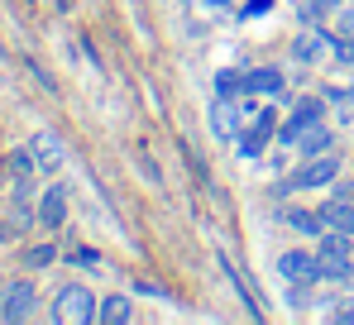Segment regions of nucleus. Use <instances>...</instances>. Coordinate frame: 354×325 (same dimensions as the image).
I'll return each instance as SVG.
<instances>
[{"mask_svg":"<svg viewBox=\"0 0 354 325\" xmlns=\"http://www.w3.org/2000/svg\"><path fill=\"white\" fill-rule=\"evenodd\" d=\"M283 91V72L278 67H254L244 72V96H278Z\"/></svg>","mask_w":354,"mask_h":325,"instance_id":"12","label":"nucleus"},{"mask_svg":"<svg viewBox=\"0 0 354 325\" xmlns=\"http://www.w3.org/2000/svg\"><path fill=\"white\" fill-rule=\"evenodd\" d=\"M283 220H288V230H297V234H306V239H316L326 225H321V211H306V206H288L283 211Z\"/></svg>","mask_w":354,"mask_h":325,"instance_id":"16","label":"nucleus"},{"mask_svg":"<svg viewBox=\"0 0 354 325\" xmlns=\"http://www.w3.org/2000/svg\"><path fill=\"white\" fill-rule=\"evenodd\" d=\"M39 306V287L29 277H15L0 287V321H29Z\"/></svg>","mask_w":354,"mask_h":325,"instance_id":"4","label":"nucleus"},{"mask_svg":"<svg viewBox=\"0 0 354 325\" xmlns=\"http://www.w3.org/2000/svg\"><path fill=\"white\" fill-rule=\"evenodd\" d=\"M321 115H326V96H306V101H297L292 120H288V124L278 129V139H283V144L292 149V144L301 139V134H306V129H311V124H321Z\"/></svg>","mask_w":354,"mask_h":325,"instance_id":"5","label":"nucleus"},{"mask_svg":"<svg viewBox=\"0 0 354 325\" xmlns=\"http://www.w3.org/2000/svg\"><path fill=\"white\" fill-rule=\"evenodd\" d=\"M335 57L345 72H354V39H335Z\"/></svg>","mask_w":354,"mask_h":325,"instance_id":"21","label":"nucleus"},{"mask_svg":"<svg viewBox=\"0 0 354 325\" xmlns=\"http://www.w3.org/2000/svg\"><path fill=\"white\" fill-rule=\"evenodd\" d=\"M216 96H225V101L244 96V77H235V72H216Z\"/></svg>","mask_w":354,"mask_h":325,"instance_id":"19","label":"nucleus"},{"mask_svg":"<svg viewBox=\"0 0 354 325\" xmlns=\"http://www.w3.org/2000/svg\"><path fill=\"white\" fill-rule=\"evenodd\" d=\"M316 263H321V282H350L354 234H340V230H321V234H316Z\"/></svg>","mask_w":354,"mask_h":325,"instance_id":"1","label":"nucleus"},{"mask_svg":"<svg viewBox=\"0 0 354 325\" xmlns=\"http://www.w3.org/2000/svg\"><path fill=\"white\" fill-rule=\"evenodd\" d=\"M5 239H10V225H5V220H0V244H5Z\"/></svg>","mask_w":354,"mask_h":325,"instance_id":"23","label":"nucleus"},{"mask_svg":"<svg viewBox=\"0 0 354 325\" xmlns=\"http://www.w3.org/2000/svg\"><path fill=\"white\" fill-rule=\"evenodd\" d=\"M239 129H244V115L235 110V101H225V96H216V106H211V134L221 139V144H235Z\"/></svg>","mask_w":354,"mask_h":325,"instance_id":"7","label":"nucleus"},{"mask_svg":"<svg viewBox=\"0 0 354 325\" xmlns=\"http://www.w3.org/2000/svg\"><path fill=\"white\" fill-rule=\"evenodd\" d=\"M330 144H335V134H330L326 124H311V129H306V134L297 139L292 149H297V154H301V158H321V154H326Z\"/></svg>","mask_w":354,"mask_h":325,"instance_id":"15","label":"nucleus"},{"mask_svg":"<svg viewBox=\"0 0 354 325\" xmlns=\"http://www.w3.org/2000/svg\"><path fill=\"white\" fill-rule=\"evenodd\" d=\"M335 39H354V10L350 5L335 10Z\"/></svg>","mask_w":354,"mask_h":325,"instance_id":"20","label":"nucleus"},{"mask_svg":"<svg viewBox=\"0 0 354 325\" xmlns=\"http://www.w3.org/2000/svg\"><path fill=\"white\" fill-rule=\"evenodd\" d=\"M129 316H134V301H129L124 292H111V297L96 301V321L101 325H124Z\"/></svg>","mask_w":354,"mask_h":325,"instance_id":"13","label":"nucleus"},{"mask_svg":"<svg viewBox=\"0 0 354 325\" xmlns=\"http://www.w3.org/2000/svg\"><path fill=\"white\" fill-rule=\"evenodd\" d=\"M53 5H58V10H72V0H53Z\"/></svg>","mask_w":354,"mask_h":325,"instance_id":"26","label":"nucleus"},{"mask_svg":"<svg viewBox=\"0 0 354 325\" xmlns=\"http://www.w3.org/2000/svg\"><path fill=\"white\" fill-rule=\"evenodd\" d=\"M340 5H345V0H301V19H306V24H321V19L335 15Z\"/></svg>","mask_w":354,"mask_h":325,"instance_id":"17","label":"nucleus"},{"mask_svg":"<svg viewBox=\"0 0 354 325\" xmlns=\"http://www.w3.org/2000/svg\"><path fill=\"white\" fill-rule=\"evenodd\" d=\"M34 220L44 230H62V220H67V187H44V196L34 206Z\"/></svg>","mask_w":354,"mask_h":325,"instance_id":"8","label":"nucleus"},{"mask_svg":"<svg viewBox=\"0 0 354 325\" xmlns=\"http://www.w3.org/2000/svg\"><path fill=\"white\" fill-rule=\"evenodd\" d=\"M326 53H335V39L321 34L316 24H311L306 34H297V39H292V62H301V67H316Z\"/></svg>","mask_w":354,"mask_h":325,"instance_id":"6","label":"nucleus"},{"mask_svg":"<svg viewBox=\"0 0 354 325\" xmlns=\"http://www.w3.org/2000/svg\"><path fill=\"white\" fill-rule=\"evenodd\" d=\"M72 263H82V268H101V254H96V249H77Z\"/></svg>","mask_w":354,"mask_h":325,"instance_id":"22","label":"nucleus"},{"mask_svg":"<svg viewBox=\"0 0 354 325\" xmlns=\"http://www.w3.org/2000/svg\"><path fill=\"white\" fill-rule=\"evenodd\" d=\"M321 225H326V230H340V234H354V201L330 196V201L321 206Z\"/></svg>","mask_w":354,"mask_h":325,"instance_id":"11","label":"nucleus"},{"mask_svg":"<svg viewBox=\"0 0 354 325\" xmlns=\"http://www.w3.org/2000/svg\"><path fill=\"white\" fill-rule=\"evenodd\" d=\"M96 292L91 287H82V282H67L58 287V297H53V321L58 325H91L96 321Z\"/></svg>","mask_w":354,"mask_h":325,"instance_id":"2","label":"nucleus"},{"mask_svg":"<svg viewBox=\"0 0 354 325\" xmlns=\"http://www.w3.org/2000/svg\"><path fill=\"white\" fill-rule=\"evenodd\" d=\"M29 154H34V167H39V172H58L62 158H67V154H62V139L48 134V129H39V134L29 139Z\"/></svg>","mask_w":354,"mask_h":325,"instance_id":"9","label":"nucleus"},{"mask_svg":"<svg viewBox=\"0 0 354 325\" xmlns=\"http://www.w3.org/2000/svg\"><path fill=\"white\" fill-rule=\"evenodd\" d=\"M58 263V249L53 244H34V249H24V268H53Z\"/></svg>","mask_w":354,"mask_h":325,"instance_id":"18","label":"nucleus"},{"mask_svg":"<svg viewBox=\"0 0 354 325\" xmlns=\"http://www.w3.org/2000/svg\"><path fill=\"white\" fill-rule=\"evenodd\" d=\"M335 177H340V162L330 158V154H321V158H306L292 177H283V182L273 187V196H288V192H311V187H330Z\"/></svg>","mask_w":354,"mask_h":325,"instance_id":"3","label":"nucleus"},{"mask_svg":"<svg viewBox=\"0 0 354 325\" xmlns=\"http://www.w3.org/2000/svg\"><path fill=\"white\" fill-rule=\"evenodd\" d=\"M268 134H273V115H259V124H249V129H239V154H244V158H254V154H259V149H263V144H268Z\"/></svg>","mask_w":354,"mask_h":325,"instance_id":"14","label":"nucleus"},{"mask_svg":"<svg viewBox=\"0 0 354 325\" xmlns=\"http://www.w3.org/2000/svg\"><path fill=\"white\" fill-rule=\"evenodd\" d=\"M345 297H350V301H354V277H350V282H345Z\"/></svg>","mask_w":354,"mask_h":325,"instance_id":"25","label":"nucleus"},{"mask_svg":"<svg viewBox=\"0 0 354 325\" xmlns=\"http://www.w3.org/2000/svg\"><path fill=\"white\" fill-rule=\"evenodd\" d=\"M206 5H211V10H225V5H230V0H206Z\"/></svg>","mask_w":354,"mask_h":325,"instance_id":"24","label":"nucleus"},{"mask_svg":"<svg viewBox=\"0 0 354 325\" xmlns=\"http://www.w3.org/2000/svg\"><path fill=\"white\" fill-rule=\"evenodd\" d=\"M278 272H283L288 282H321V263H316V254H306V249L283 254V259H278Z\"/></svg>","mask_w":354,"mask_h":325,"instance_id":"10","label":"nucleus"}]
</instances>
